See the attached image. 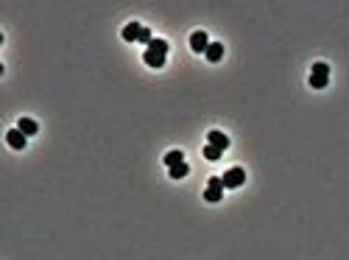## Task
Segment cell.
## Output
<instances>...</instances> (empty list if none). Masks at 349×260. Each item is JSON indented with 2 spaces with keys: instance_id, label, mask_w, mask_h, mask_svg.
Masks as SVG:
<instances>
[{
  "instance_id": "obj_9",
  "label": "cell",
  "mask_w": 349,
  "mask_h": 260,
  "mask_svg": "<svg viewBox=\"0 0 349 260\" xmlns=\"http://www.w3.org/2000/svg\"><path fill=\"white\" fill-rule=\"evenodd\" d=\"M17 129H20L25 137H31V135H36V132H39V126H36L34 118H20V121H17Z\"/></svg>"
},
{
  "instance_id": "obj_13",
  "label": "cell",
  "mask_w": 349,
  "mask_h": 260,
  "mask_svg": "<svg viewBox=\"0 0 349 260\" xmlns=\"http://www.w3.org/2000/svg\"><path fill=\"white\" fill-rule=\"evenodd\" d=\"M221 154H224V151H221V148L210 146V143H207V146H204V157L210 159V162H215V159H221Z\"/></svg>"
},
{
  "instance_id": "obj_2",
  "label": "cell",
  "mask_w": 349,
  "mask_h": 260,
  "mask_svg": "<svg viewBox=\"0 0 349 260\" xmlns=\"http://www.w3.org/2000/svg\"><path fill=\"white\" fill-rule=\"evenodd\" d=\"M327 81H330V65L316 62L313 70H310V87H313V90H324Z\"/></svg>"
},
{
  "instance_id": "obj_5",
  "label": "cell",
  "mask_w": 349,
  "mask_h": 260,
  "mask_svg": "<svg viewBox=\"0 0 349 260\" xmlns=\"http://www.w3.org/2000/svg\"><path fill=\"white\" fill-rule=\"evenodd\" d=\"M207 48H210L207 31H193V36H190V51L193 53H207Z\"/></svg>"
},
{
  "instance_id": "obj_7",
  "label": "cell",
  "mask_w": 349,
  "mask_h": 260,
  "mask_svg": "<svg viewBox=\"0 0 349 260\" xmlns=\"http://www.w3.org/2000/svg\"><path fill=\"white\" fill-rule=\"evenodd\" d=\"M143 28H146V25L129 23V25L123 28V39H126V42H140V36H143Z\"/></svg>"
},
{
  "instance_id": "obj_1",
  "label": "cell",
  "mask_w": 349,
  "mask_h": 260,
  "mask_svg": "<svg viewBox=\"0 0 349 260\" xmlns=\"http://www.w3.org/2000/svg\"><path fill=\"white\" fill-rule=\"evenodd\" d=\"M165 56H168V42L165 39H151V45L146 48V53H143V59H146L148 68H162L165 65Z\"/></svg>"
},
{
  "instance_id": "obj_4",
  "label": "cell",
  "mask_w": 349,
  "mask_h": 260,
  "mask_svg": "<svg viewBox=\"0 0 349 260\" xmlns=\"http://www.w3.org/2000/svg\"><path fill=\"white\" fill-rule=\"evenodd\" d=\"M224 179H221V176H213V179L207 182V191H204V199H207V202H221V196H224Z\"/></svg>"
},
{
  "instance_id": "obj_11",
  "label": "cell",
  "mask_w": 349,
  "mask_h": 260,
  "mask_svg": "<svg viewBox=\"0 0 349 260\" xmlns=\"http://www.w3.org/2000/svg\"><path fill=\"white\" fill-rule=\"evenodd\" d=\"M179 162H184V151H182V148H173V151L165 154V165H168V168L179 165Z\"/></svg>"
},
{
  "instance_id": "obj_10",
  "label": "cell",
  "mask_w": 349,
  "mask_h": 260,
  "mask_svg": "<svg viewBox=\"0 0 349 260\" xmlns=\"http://www.w3.org/2000/svg\"><path fill=\"white\" fill-rule=\"evenodd\" d=\"M204 56H207V62H221V59H224V45H221V42H210V48H207V53H204Z\"/></svg>"
},
{
  "instance_id": "obj_3",
  "label": "cell",
  "mask_w": 349,
  "mask_h": 260,
  "mask_svg": "<svg viewBox=\"0 0 349 260\" xmlns=\"http://www.w3.org/2000/svg\"><path fill=\"white\" fill-rule=\"evenodd\" d=\"M224 188L226 191H235V188H240L243 182H246V171L243 168H229V171H224Z\"/></svg>"
},
{
  "instance_id": "obj_8",
  "label": "cell",
  "mask_w": 349,
  "mask_h": 260,
  "mask_svg": "<svg viewBox=\"0 0 349 260\" xmlns=\"http://www.w3.org/2000/svg\"><path fill=\"white\" fill-rule=\"evenodd\" d=\"M207 143L215 148H221V151H226V148H229V137H226L224 132H210V135H207Z\"/></svg>"
},
{
  "instance_id": "obj_12",
  "label": "cell",
  "mask_w": 349,
  "mask_h": 260,
  "mask_svg": "<svg viewBox=\"0 0 349 260\" xmlns=\"http://www.w3.org/2000/svg\"><path fill=\"white\" fill-rule=\"evenodd\" d=\"M187 173H190L187 162H179V165H173V168H170V179H184Z\"/></svg>"
},
{
  "instance_id": "obj_6",
  "label": "cell",
  "mask_w": 349,
  "mask_h": 260,
  "mask_svg": "<svg viewBox=\"0 0 349 260\" xmlns=\"http://www.w3.org/2000/svg\"><path fill=\"white\" fill-rule=\"evenodd\" d=\"M6 143H9L12 148H17V151H23L25 143H28V137H25L20 129H9V132H6Z\"/></svg>"
}]
</instances>
